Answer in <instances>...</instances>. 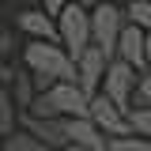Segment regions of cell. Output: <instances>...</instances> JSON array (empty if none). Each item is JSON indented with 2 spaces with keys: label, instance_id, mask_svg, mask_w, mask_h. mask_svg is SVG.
I'll return each instance as SVG.
<instances>
[{
  "label": "cell",
  "instance_id": "cell-2",
  "mask_svg": "<svg viewBox=\"0 0 151 151\" xmlns=\"http://www.w3.org/2000/svg\"><path fill=\"white\" fill-rule=\"evenodd\" d=\"M57 30H60V45L68 49V57L79 60V57L94 45V38H91V8L68 4V8L57 15Z\"/></svg>",
  "mask_w": 151,
  "mask_h": 151
},
{
  "label": "cell",
  "instance_id": "cell-24",
  "mask_svg": "<svg viewBox=\"0 0 151 151\" xmlns=\"http://www.w3.org/2000/svg\"><path fill=\"white\" fill-rule=\"evenodd\" d=\"M0 91H4V87H0Z\"/></svg>",
  "mask_w": 151,
  "mask_h": 151
},
{
  "label": "cell",
  "instance_id": "cell-23",
  "mask_svg": "<svg viewBox=\"0 0 151 151\" xmlns=\"http://www.w3.org/2000/svg\"><path fill=\"white\" fill-rule=\"evenodd\" d=\"M0 147H4V136H0Z\"/></svg>",
  "mask_w": 151,
  "mask_h": 151
},
{
  "label": "cell",
  "instance_id": "cell-5",
  "mask_svg": "<svg viewBox=\"0 0 151 151\" xmlns=\"http://www.w3.org/2000/svg\"><path fill=\"white\" fill-rule=\"evenodd\" d=\"M45 98L53 102L57 117H64V121H72V117H87V113H91V98H87V91H83L79 83H72V79L53 83V87L45 91Z\"/></svg>",
  "mask_w": 151,
  "mask_h": 151
},
{
  "label": "cell",
  "instance_id": "cell-4",
  "mask_svg": "<svg viewBox=\"0 0 151 151\" xmlns=\"http://www.w3.org/2000/svg\"><path fill=\"white\" fill-rule=\"evenodd\" d=\"M140 68H132L129 60H110V72H106V79H102V94L110 98V102H117L121 110H132L129 102L136 98V87H140Z\"/></svg>",
  "mask_w": 151,
  "mask_h": 151
},
{
  "label": "cell",
  "instance_id": "cell-11",
  "mask_svg": "<svg viewBox=\"0 0 151 151\" xmlns=\"http://www.w3.org/2000/svg\"><path fill=\"white\" fill-rule=\"evenodd\" d=\"M117 60H129L132 68L147 72V30H140V27L129 23L121 30V42H117Z\"/></svg>",
  "mask_w": 151,
  "mask_h": 151
},
{
  "label": "cell",
  "instance_id": "cell-1",
  "mask_svg": "<svg viewBox=\"0 0 151 151\" xmlns=\"http://www.w3.org/2000/svg\"><path fill=\"white\" fill-rule=\"evenodd\" d=\"M23 64H27V72L34 76L38 94H45L53 83H60V79H72L76 83V60L68 57V49H64L60 42H27Z\"/></svg>",
  "mask_w": 151,
  "mask_h": 151
},
{
  "label": "cell",
  "instance_id": "cell-10",
  "mask_svg": "<svg viewBox=\"0 0 151 151\" xmlns=\"http://www.w3.org/2000/svg\"><path fill=\"white\" fill-rule=\"evenodd\" d=\"M15 27L30 42H60V30H57V19L49 12H38V8H27L15 15Z\"/></svg>",
  "mask_w": 151,
  "mask_h": 151
},
{
  "label": "cell",
  "instance_id": "cell-13",
  "mask_svg": "<svg viewBox=\"0 0 151 151\" xmlns=\"http://www.w3.org/2000/svg\"><path fill=\"white\" fill-rule=\"evenodd\" d=\"M19 121H23V113H19L12 91L4 87V91H0V136H12V132L19 129Z\"/></svg>",
  "mask_w": 151,
  "mask_h": 151
},
{
  "label": "cell",
  "instance_id": "cell-3",
  "mask_svg": "<svg viewBox=\"0 0 151 151\" xmlns=\"http://www.w3.org/2000/svg\"><path fill=\"white\" fill-rule=\"evenodd\" d=\"M125 27H129V15L121 8H113L110 0H102V4L91 8V38L110 60H117V42H121V30Z\"/></svg>",
  "mask_w": 151,
  "mask_h": 151
},
{
  "label": "cell",
  "instance_id": "cell-6",
  "mask_svg": "<svg viewBox=\"0 0 151 151\" xmlns=\"http://www.w3.org/2000/svg\"><path fill=\"white\" fill-rule=\"evenodd\" d=\"M87 117H91V121L106 132L110 140H113V136H132L129 110H121V106H117V102H110L106 94H94V98H91V113H87Z\"/></svg>",
  "mask_w": 151,
  "mask_h": 151
},
{
  "label": "cell",
  "instance_id": "cell-17",
  "mask_svg": "<svg viewBox=\"0 0 151 151\" xmlns=\"http://www.w3.org/2000/svg\"><path fill=\"white\" fill-rule=\"evenodd\" d=\"M110 151H151V140L147 136H113L110 140Z\"/></svg>",
  "mask_w": 151,
  "mask_h": 151
},
{
  "label": "cell",
  "instance_id": "cell-12",
  "mask_svg": "<svg viewBox=\"0 0 151 151\" xmlns=\"http://www.w3.org/2000/svg\"><path fill=\"white\" fill-rule=\"evenodd\" d=\"M8 91H12V98H15L19 113H30V106H34V98H38V83H34V76L27 72V68H19Z\"/></svg>",
  "mask_w": 151,
  "mask_h": 151
},
{
  "label": "cell",
  "instance_id": "cell-22",
  "mask_svg": "<svg viewBox=\"0 0 151 151\" xmlns=\"http://www.w3.org/2000/svg\"><path fill=\"white\" fill-rule=\"evenodd\" d=\"M147 72H151V34H147Z\"/></svg>",
  "mask_w": 151,
  "mask_h": 151
},
{
  "label": "cell",
  "instance_id": "cell-21",
  "mask_svg": "<svg viewBox=\"0 0 151 151\" xmlns=\"http://www.w3.org/2000/svg\"><path fill=\"white\" fill-rule=\"evenodd\" d=\"M15 72H19V68H12V60H0V87H12Z\"/></svg>",
  "mask_w": 151,
  "mask_h": 151
},
{
  "label": "cell",
  "instance_id": "cell-19",
  "mask_svg": "<svg viewBox=\"0 0 151 151\" xmlns=\"http://www.w3.org/2000/svg\"><path fill=\"white\" fill-rule=\"evenodd\" d=\"M136 106H151V72L140 76V87H136Z\"/></svg>",
  "mask_w": 151,
  "mask_h": 151
},
{
  "label": "cell",
  "instance_id": "cell-15",
  "mask_svg": "<svg viewBox=\"0 0 151 151\" xmlns=\"http://www.w3.org/2000/svg\"><path fill=\"white\" fill-rule=\"evenodd\" d=\"M125 15H129L132 27H140V30H147V34H151V0H129Z\"/></svg>",
  "mask_w": 151,
  "mask_h": 151
},
{
  "label": "cell",
  "instance_id": "cell-20",
  "mask_svg": "<svg viewBox=\"0 0 151 151\" xmlns=\"http://www.w3.org/2000/svg\"><path fill=\"white\" fill-rule=\"evenodd\" d=\"M12 53H15V34L8 27H0V60H8Z\"/></svg>",
  "mask_w": 151,
  "mask_h": 151
},
{
  "label": "cell",
  "instance_id": "cell-7",
  "mask_svg": "<svg viewBox=\"0 0 151 151\" xmlns=\"http://www.w3.org/2000/svg\"><path fill=\"white\" fill-rule=\"evenodd\" d=\"M106 72H110V57L102 53L98 45H91L87 53L76 60V83L87 91V98L102 94V79H106Z\"/></svg>",
  "mask_w": 151,
  "mask_h": 151
},
{
  "label": "cell",
  "instance_id": "cell-16",
  "mask_svg": "<svg viewBox=\"0 0 151 151\" xmlns=\"http://www.w3.org/2000/svg\"><path fill=\"white\" fill-rule=\"evenodd\" d=\"M129 125L136 136H147L151 140V106H132L129 110Z\"/></svg>",
  "mask_w": 151,
  "mask_h": 151
},
{
  "label": "cell",
  "instance_id": "cell-14",
  "mask_svg": "<svg viewBox=\"0 0 151 151\" xmlns=\"http://www.w3.org/2000/svg\"><path fill=\"white\" fill-rule=\"evenodd\" d=\"M0 151H49V147L38 140L34 132H27L23 125H19L12 136H4V147H0Z\"/></svg>",
  "mask_w": 151,
  "mask_h": 151
},
{
  "label": "cell",
  "instance_id": "cell-9",
  "mask_svg": "<svg viewBox=\"0 0 151 151\" xmlns=\"http://www.w3.org/2000/svg\"><path fill=\"white\" fill-rule=\"evenodd\" d=\"M64 129H68V144H72V147H83V151H110V136L98 129L91 117H72V121H64Z\"/></svg>",
  "mask_w": 151,
  "mask_h": 151
},
{
  "label": "cell",
  "instance_id": "cell-8",
  "mask_svg": "<svg viewBox=\"0 0 151 151\" xmlns=\"http://www.w3.org/2000/svg\"><path fill=\"white\" fill-rule=\"evenodd\" d=\"M19 125H23L27 132H34L49 151L68 147V129H64V121H60V117H34V113H23V121H19Z\"/></svg>",
  "mask_w": 151,
  "mask_h": 151
},
{
  "label": "cell",
  "instance_id": "cell-18",
  "mask_svg": "<svg viewBox=\"0 0 151 151\" xmlns=\"http://www.w3.org/2000/svg\"><path fill=\"white\" fill-rule=\"evenodd\" d=\"M68 4H79V8H94V4H102V0H45V12L57 19L60 12H64V8H68Z\"/></svg>",
  "mask_w": 151,
  "mask_h": 151
}]
</instances>
